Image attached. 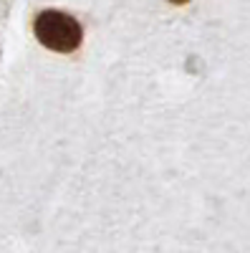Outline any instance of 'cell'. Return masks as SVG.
Masks as SVG:
<instances>
[{
	"label": "cell",
	"mask_w": 250,
	"mask_h": 253,
	"mask_svg": "<svg viewBox=\"0 0 250 253\" xmlns=\"http://www.w3.org/2000/svg\"><path fill=\"white\" fill-rule=\"evenodd\" d=\"M33 33L40 46L56 53H73L83 41V28L78 20L64 10H53V8L40 10L36 15Z\"/></svg>",
	"instance_id": "cell-1"
}]
</instances>
